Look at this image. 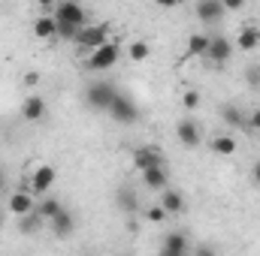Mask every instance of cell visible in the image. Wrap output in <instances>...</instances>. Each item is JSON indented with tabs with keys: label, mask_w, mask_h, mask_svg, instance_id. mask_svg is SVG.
Wrapping results in <instances>:
<instances>
[{
	"label": "cell",
	"mask_w": 260,
	"mask_h": 256,
	"mask_svg": "<svg viewBox=\"0 0 260 256\" xmlns=\"http://www.w3.org/2000/svg\"><path fill=\"white\" fill-rule=\"evenodd\" d=\"M227 9H242V0H227V3H224V12H227Z\"/></svg>",
	"instance_id": "1f68e13d"
},
{
	"label": "cell",
	"mask_w": 260,
	"mask_h": 256,
	"mask_svg": "<svg viewBox=\"0 0 260 256\" xmlns=\"http://www.w3.org/2000/svg\"><path fill=\"white\" fill-rule=\"evenodd\" d=\"M182 106L194 112L197 106H200V94H197V91H185V94H182Z\"/></svg>",
	"instance_id": "484cf974"
},
{
	"label": "cell",
	"mask_w": 260,
	"mask_h": 256,
	"mask_svg": "<svg viewBox=\"0 0 260 256\" xmlns=\"http://www.w3.org/2000/svg\"><path fill=\"white\" fill-rule=\"evenodd\" d=\"M251 175H254V181H257V184H260V163H257V166H254V169H251Z\"/></svg>",
	"instance_id": "836d02e7"
},
{
	"label": "cell",
	"mask_w": 260,
	"mask_h": 256,
	"mask_svg": "<svg viewBox=\"0 0 260 256\" xmlns=\"http://www.w3.org/2000/svg\"><path fill=\"white\" fill-rule=\"evenodd\" d=\"M118 205H121V211L133 214V211H136V196H133V190L121 187V190H118Z\"/></svg>",
	"instance_id": "cb8c5ba5"
},
{
	"label": "cell",
	"mask_w": 260,
	"mask_h": 256,
	"mask_svg": "<svg viewBox=\"0 0 260 256\" xmlns=\"http://www.w3.org/2000/svg\"><path fill=\"white\" fill-rule=\"evenodd\" d=\"M209 42H212V36H206V33H191V36H188V52H185V58L209 55Z\"/></svg>",
	"instance_id": "ac0fdd59"
},
{
	"label": "cell",
	"mask_w": 260,
	"mask_h": 256,
	"mask_svg": "<svg viewBox=\"0 0 260 256\" xmlns=\"http://www.w3.org/2000/svg\"><path fill=\"white\" fill-rule=\"evenodd\" d=\"M49 226H52V232L58 235V238H67V235H73V229H76V220H73V214L61 208L52 220H49Z\"/></svg>",
	"instance_id": "5bb4252c"
},
{
	"label": "cell",
	"mask_w": 260,
	"mask_h": 256,
	"mask_svg": "<svg viewBox=\"0 0 260 256\" xmlns=\"http://www.w3.org/2000/svg\"><path fill=\"white\" fill-rule=\"evenodd\" d=\"M133 163H136L139 172H145V169H167V160H164V154H160L154 145L136 148V151H133Z\"/></svg>",
	"instance_id": "8992f818"
},
{
	"label": "cell",
	"mask_w": 260,
	"mask_h": 256,
	"mask_svg": "<svg viewBox=\"0 0 260 256\" xmlns=\"http://www.w3.org/2000/svg\"><path fill=\"white\" fill-rule=\"evenodd\" d=\"M34 36H37V39H55V36H58V21H55V15H40V18L34 21Z\"/></svg>",
	"instance_id": "2e32d148"
},
{
	"label": "cell",
	"mask_w": 260,
	"mask_h": 256,
	"mask_svg": "<svg viewBox=\"0 0 260 256\" xmlns=\"http://www.w3.org/2000/svg\"><path fill=\"white\" fill-rule=\"evenodd\" d=\"M55 181H58V169L55 166H40V169H34V187H30V193L34 196H46L55 187Z\"/></svg>",
	"instance_id": "52a82bcc"
},
{
	"label": "cell",
	"mask_w": 260,
	"mask_h": 256,
	"mask_svg": "<svg viewBox=\"0 0 260 256\" xmlns=\"http://www.w3.org/2000/svg\"><path fill=\"white\" fill-rule=\"evenodd\" d=\"M142 184L148 190H167L170 187V175H167V169H145L142 172Z\"/></svg>",
	"instance_id": "e0dca14e"
},
{
	"label": "cell",
	"mask_w": 260,
	"mask_h": 256,
	"mask_svg": "<svg viewBox=\"0 0 260 256\" xmlns=\"http://www.w3.org/2000/svg\"><path fill=\"white\" fill-rule=\"evenodd\" d=\"M160 247H167V250H179V253H188L191 244H188V235H185V232H167Z\"/></svg>",
	"instance_id": "7402d4cb"
},
{
	"label": "cell",
	"mask_w": 260,
	"mask_h": 256,
	"mask_svg": "<svg viewBox=\"0 0 260 256\" xmlns=\"http://www.w3.org/2000/svg\"><path fill=\"white\" fill-rule=\"evenodd\" d=\"M118 97V88L112 84V81H91L88 88H85V103L91 106V109H97V112H109V106H112V100Z\"/></svg>",
	"instance_id": "6da1fadb"
},
{
	"label": "cell",
	"mask_w": 260,
	"mask_h": 256,
	"mask_svg": "<svg viewBox=\"0 0 260 256\" xmlns=\"http://www.w3.org/2000/svg\"><path fill=\"white\" fill-rule=\"evenodd\" d=\"M245 121H248V127H251V130H257V133H260V109H254Z\"/></svg>",
	"instance_id": "f546056e"
},
{
	"label": "cell",
	"mask_w": 260,
	"mask_h": 256,
	"mask_svg": "<svg viewBox=\"0 0 260 256\" xmlns=\"http://www.w3.org/2000/svg\"><path fill=\"white\" fill-rule=\"evenodd\" d=\"M61 208H64V205H61L58 199H52V196H46L43 202H37V208H34V214H37L40 220H52V217H55V214H58Z\"/></svg>",
	"instance_id": "d6986e66"
},
{
	"label": "cell",
	"mask_w": 260,
	"mask_h": 256,
	"mask_svg": "<svg viewBox=\"0 0 260 256\" xmlns=\"http://www.w3.org/2000/svg\"><path fill=\"white\" fill-rule=\"evenodd\" d=\"M209 148H212L215 154H221V157H230V154H236V139H233V136H215V139L209 142Z\"/></svg>",
	"instance_id": "44dd1931"
},
{
	"label": "cell",
	"mask_w": 260,
	"mask_h": 256,
	"mask_svg": "<svg viewBox=\"0 0 260 256\" xmlns=\"http://www.w3.org/2000/svg\"><path fill=\"white\" fill-rule=\"evenodd\" d=\"M145 217H148L151 223H160V220H167V211H164L160 205H151V208L145 211Z\"/></svg>",
	"instance_id": "4316f807"
},
{
	"label": "cell",
	"mask_w": 260,
	"mask_h": 256,
	"mask_svg": "<svg viewBox=\"0 0 260 256\" xmlns=\"http://www.w3.org/2000/svg\"><path fill=\"white\" fill-rule=\"evenodd\" d=\"M0 226H3V208H0Z\"/></svg>",
	"instance_id": "d590c367"
},
{
	"label": "cell",
	"mask_w": 260,
	"mask_h": 256,
	"mask_svg": "<svg viewBox=\"0 0 260 256\" xmlns=\"http://www.w3.org/2000/svg\"><path fill=\"white\" fill-rule=\"evenodd\" d=\"M157 256H188V253H179V250H167V247H160V253Z\"/></svg>",
	"instance_id": "d6a6232c"
},
{
	"label": "cell",
	"mask_w": 260,
	"mask_h": 256,
	"mask_svg": "<svg viewBox=\"0 0 260 256\" xmlns=\"http://www.w3.org/2000/svg\"><path fill=\"white\" fill-rule=\"evenodd\" d=\"M37 196L34 193H27V190H18V193H12L9 196V214H15L18 220L21 217H27V214H34V208H37V202H34Z\"/></svg>",
	"instance_id": "ba28073f"
},
{
	"label": "cell",
	"mask_w": 260,
	"mask_h": 256,
	"mask_svg": "<svg viewBox=\"0 0 260 256\" xmlns=\"http://www.w3.org/2000/svg\"><path fill=\"white\" fill-rule=\"evenodd\" d=\"M260 46V27L257 24H242L239 33H236V49L242 52H254Z\"/></svg>",
	"instance_id": "4fadbf2b"
},
{
	"label": "cell",
	"mask_w": 260,
	"mask_h": 256,
	"mask_svg": "<svg viewBox=\"0 0 260 256\" xmlns=\"http://www.w3.org/2000/svg\"><path fill=\"white\" fill-rule=\"evenodd\" d=\"M160 208L167 211V217H179L182 211H185V196L179 190H164V202H160Z\"/></svg>",
	"instance_id": "9a60e30c"
},
{
	"label": "cell",
	"mask_w": 260,
	"mask_h": 256,
	"mask_svg": "<svg viewBox=\"0 0 260 256\" xmlns=\"http://www.w3.org/2000/svg\"><path fill=\"white\" fill-rule=\"evenodd\" d=\"M118 58H121V42L109 39L106 46H100L97 52H91V55H88L85 66H88L91 72H106V69H112V66L118 64Z\"/></svg>",
	"instance_id": "7a4b0ae2"
},
{
	"label": "cell",
	"mask_w": 260,
	"mask_h": 256,
	"mask_svg": "<svg viewBox=\"0 0 260 256\" xmlns=\"http://www.w3.org/2000/svg\"><path fill=\"white\" fill-rule=\"evenodd\" d=\"M194 12L203 24H218L224 18V3H218V0H200L194 6Z\"/></svg>",
	"instance_id": "9c48e42d"
},
{
	"label": "cell",
	"mask_w": 260,
	"mask_h": 256,
	"mask_svg": "<svg viewBox=\"0 0 260 256\" xmlns=\"http://www.w3.org/2000/svg\"><path fill=\"white\" fill-rule=\"evenodd\" d=\"M0 190H3V172H0Z\"/></svg>",
	"instance_id": "e575fe53"
},
{
	"label": "cell",
	"mask_w": 260,
	"mask_h": 256,
	"mask_svg": "<svg viewBox=\"0 0 260 256\" xmlns=\"http://www.w3.org/2000/svg\"><path fill=\"white\" fill-rule=\"evenodd\" d=\"M109 118L118 121V124H136V121H139V106H136V100L118 91V97H115L112 106H109Z\"/></svg>",
	"instance_id": "277c9868"
},
{
	"label": "cell",
	"mask_w": 260,
	"mask_h": 256,
	"mask_svg": "<svg viewBox=\"0 0 260 256\" xmlns=\"http://www.w3.org/2000/svg\"><path fill=\"white\" fill-rule=\"evenodd\" d=\"M230 55H233L230 39H227V36H212V42H209V55H206V58H212V64H227Z\"/></svg>",
	"instance_id": "7c38bea8"
},
{
	"label": "cell",
	"mask_w": 260,
	"mask_h": 256,
	"mask_svg": "<svg viewBox=\"0 0 260 256\" xmlns=\"http://www.w3.org/2000/svg\"><path fill=\"white\" fill-rule=\"evenodd\" d=\"M176 136H179V145H185V148H197L200 145V127L191 118H182L176 124Z\"/></svg>",
	"instance_id": "8fae6325"
},
{
	"label": "cell",
	"mask_w": 260,
	"mask_h": 256,
	"mask_svg": "<svg viewBox=\"0 0 260 256\" xmlns=\"http://www.w3.org/2000/svg\"><path fill=\"white\" fill-rule=\"evenodd\" d=\"M245 81H248L251 88H260V66H251V69L245 72Z\"/></svg>",
	"instance_id": "83f0119b"
},
{
	"label": "cell",
	"mask_w": 260,
	"mask_h": 256,
	"mask_svg": "<svg viewBox=\"0 0 260 256\" xmlns=\"http://www.w3.org/2000/svg\"><path fill=\"white\" fill-rule=\"evenodd\" d=\"M221 118H224L227 127H248L245 112H242L239 106H224V109H221Z\"/></svg>",
	"instance_id": "ffe728a7"
},
{
	"label": "cell",
	"mask_w": 260,
	"mask_h": 256,
	"mask_svg": "<svg viewBox=\"0 0 260 256\" xmlns=\"http://www.w3.org/2000/svg\"><path fill=\"white\" fill-rule=\"evenodd\" d=\"M194 256H218V250H215L212 244H200V247L194 250Z\"/></svg>",
	"instance_id": "f1b7e54d"
},
{
	"label": "cell",
	"mask_w": 260,
	"mask_h": 256,
	"mask_svg": "<svg viewBox=\"0 0 260 256\" xmlns=\"http://www.w3.org/2000/svg\"><path fill=\"white\" fill-rule=\"evenodd\" d=\"M40 226H43V220H40L37 214H27V217H21V220H18V229H21L24 235H30V232H37Z\"/></svg>",
	"instance_id": "d4e9b609"
},
{
	"label": "cell",
	"mask_w": 260,
	"mask_h": 256,
	"mask_svg": "<svg viewBox=\"0 0 260 256\" xmlns=\"http://www.w3.org/2000/svg\"><path fill=\"white\" fill-rule=\"evenodd\" d=\"M127 52H130V61H145V58L151 55V46H148L145 39H133Z\"/></svg>",
	"instance_id": "603a6c76"
},
{
	"label": "cell",
	"mask_w": 260,
	"mask_h": 256,
	"mask_svg": "<svg viewBox=\"0 0 260 256\" xmlns=\"http://www.w3.org/2000/svg\"><path fill=\"white\" fill-rule=\"evenodd\" d=\"M21 118H24V121H30V124L43 121V118H46V100H43V97H37V94H30V97L21 103Z\"/></svg>",
	"instance_id": "30bf717a"
},
{
	"label": "cell",
	"mask_w": 260,
	"mask_h": 256,
	"mask_svg": "<svg viewBox=\"0 0 260 256\" xmlns=\"http://www.w3.org/2000/svg\"><path fill=\"white\" fill-rule=\"evenodd\" d=\"M52 15H55L58 24H67V27H79V30L88 27V12L79 3H58Z\"/></svg>",
	"instance_id": "5b68a950"
},
{
	"label": "cell",
	"mask_w": 260,
	"mask_h": 256,
	"mask_svg": "<svg viewBox=\"0 0 260 256\" xmlns=\"http://www.w3.org/2000/svg\"><path fill=\"white\" fill-rule=\"evenodd\" d=\"M109 33H112V24H88V27H82L79 30V36H76V46H79V52H97L100 46H106L109 42Z\"/></svg>",
	"instance_id": "3957f363"
},
{
	"label": "cell",
	"mask_w": 260,
	"mask_h": 256,
	"mask_svg": "<svg viewBox=\"0 0 260 256\" xmlns=\"http://www.w3.org/2000/svg\"><path fill=\"white\" fill-rule=\"evenodd\" d=\"M24 84H27V88H37V84H40V72H27V75H24Z\"/></svg>",
	"instance_id": "4dcf8cb0"
}]
</instances>
